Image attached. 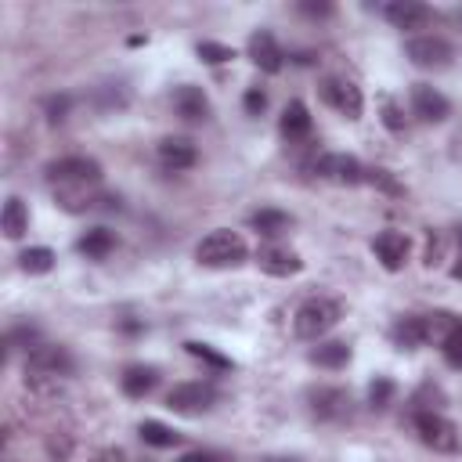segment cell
Listing matches in <instances>:
<instances>
[{"label":"cell","instance_id":"30","mask_svg":"<svg viewBox=\"0 0 462 462\" xmlns=\"http://www.w3.org/2000/svg\"><path fill=\"white\" fill-rule=\"evenodd\" d=\"M393 393H397V383H393V379H386V375H375V379H372V386H368V404L383 411V408H390Z\"/></svg>","mask_w":462,"mask_h":462},{"label":"cell","instance_id":"31","mask_svg":"<svg viewBox=\"0 0 462 462\" xmlns=\"http://www.w3.org/2000/svg\"><path fill=\"white\" fill-rule=\"evenodd\" d=\"M195 54H199L206 65H224V61H231V58H235V47H227V43H213V40H202V43L195 47Z\"/></svg>","mask_w":462,"mask_h":462},{"label":"cell","instance_id":"34","mask_svg":"<svg viewBox=\"0 0 462 462\" xmlns=\"http://www.w3.org/2000/svg\"><path fill=\"white\" fill-rule=\"evenodd\" d=\"M440 354H444V361H448L451 368L462 372V332H458V336H448V339L440 343Z\"/></svg>","mask_w":462,"mask_h":462},{"label":"cell","instance_id":"19","mask_svg":"<svg viewBox=\"0 0 462 462\" xmlns=\"http://www.w3.org/2000/svg\"><path fill=\"white\" fill-rule=\"evenodd\" d=\"M155 386H159V368H152V365H126L119 375V390L134 401L148 397Z\"/></svg>","mask_w":462,"mask_h":462},{"label":"cell","instance_id":"16","mask_svg":"<svg viewBox=\"0 0 462 462\" xmlns=\"http://www.w3.org/2000/svg\"><path fill=\"white\" fill-rule=\"evenodd\" d=\"M411 112L422 123H444L451 116V101L430 83H411Z\"/></svg>","mask_w":462,"mask_h":462},{"label":"cell","instance_id":"11","mask_svg":"<svg viewBox=\"0 0 462 462\" xmlns=\"http://www.w3.org/2000/svg\"><path fill=\"white\" fill-rule=\"evenodd\" d=\"M170 105H173V116L184 119V123H206V119L213 116V105H209L206 90L195 87V83H180V87H173Z\"/></svg>","mask_w":462,"mask_h":462},{"label":"cell","instance_id":"5","mask_svg":"<svg viewBox=\"0 0 462 462\" xmlns=\"http://www.w3.org/2000/svg\"><path fill=\"white\" fill-rule=\"evenodd\" d=\"M217 404V386L206 383V379H188V383H177L170 393H166V408L177 411V415H202Z\"/></svg>","mask_w":462,"mask_h":462},{"label":"cell","instance_id":"35","mask_svg":"<svg viewBox=\"0 0 462 462\" xmlns=\"http://www.w3.org/2000/svg\"><path fill=\"white\" fill-rule=\"evenodd\" d=\"M242 105H245V112H249V116H260V112L267 108V90L249 87V90H245V97H242Z\"/></svg>","mask_w":462,"mask_h":462},{"label":"cell","instance_id":"32","mask_svg":"<svg viewBox=\"0 0 462 462\" xmlns=\"http://www.w3.org/2000/svg\"><path fill=\"white\" fill-rule=\"evenodd\" d=\"M379 112H383V126L390 130V134H404V112H401V105L393 101V97H379Z\"/></svg>","mask_w":462,"mask_h":462},{"label":"cell","instance_id":"1","mask_svg":"<svg viewBox=\"0 0 462 462\" xmlns=\"http://www.w3.org/2000/svg\"><path fill=\"white\" fill-rule=\"evenodd\" d=\"M72 372H76V357L61 343H36L25 354V386L36 393L58 390V383L69 379Z\"/></svg>","mask_w":462,"mask_h":462},{"label":"cell","instance_id":"18","mask_svg":"<svg viewBox=\"0 0 462 462\" xmlns=\"http://www.w3.org/2000/svg\"><path fill=\"white\" fill-rule=\"evenodd\" d=\"M390 339L401 346V350H419L430 343V325H426V314H404L390 325Z\"/></svg>","mask_w":462,"mask_h":462},{"label":"cell","instance_id":"3","mask_svg":"<svg viewBox=\"0 0 462 462\" xmlns=\"http://www.w3.org/2000/svg\"><path fill=\"white\" fill-rule=\"evenodd\" d=\"M343 318V303L332 300V296H310L296 307L292 314V332L300 339H321L325 332H332Z\"/></svg>","mask_w":462,"mask_h":462},{"label":"cell","instance_id":"42","mask_svg":"<svg viewBox=\"0 0 462 462\" xmlns=\"http://www.w3.org/2000/svg\"><path fill=\"white\" fill-rule=\"evenodd\" d=\"M263 462H300V458H263Z\"/></svg>","mask_w":462,"mask_h":462},{"label":"cell","instance_id":"26","mask_svg":"<svg viewBox=\"0 0 462 462\" xmlns=\"http://www.w3.org/2000/svg\"><path fill=\"white\" fill-rule=\"evenodd\" d=\"M54 249H47V245H32V249H22L18 253V267L25 271V274H47L51 267H54Z\"/></svg>","mask_w":462,"mask_h":462},{"label":"cell","instance_id":"29","mask_svg":"<svg viewBox=\"0 0 462 462\" xmlns=\"http://www.w3.org/2000/svg\"><path fill=\"white\" fill-rule=\"evenodd\" d=\"M365 184H372L375 191H383V195H393V199H401L404 195V184L390 173V170H383V166H372V170H365Z\"/></svg>","mask_w":462,"mask_h":462},{"label":"cell","instance_id":"9","mask_svg":"<svg viewBox=\"0 0 462 462\" xmlns=\"http://www.w3.org/2000/svg\"><path fill=\"white\" fill-rule=\"evenodd\" d=\"M310 170H314L318 177L332 180V184H343V188L365 184V166H361L354 155H346V152H325V155H318V159L310 162Z\"/></svg>","mask_w":462,"mask_h":462},{"label":"cell","instance_id":"38","mask_svg":"<svg viewBox=\"0 0 462 462\" xmlns=\"http://www.w3.org/2000/svg\"><path fill=\"white\" fill-rule=\"evenodd\" d=\"M94 462H126V451L123 448H101L94 455Z\"/></svg>","mask_w":462,"mask_h":462},{"label":"cell","instance_id":"17","mask_svg":"<svg viewBox=\"0 0 462 462\" xmlns=\"http://www.w3.org/2000/svg\"><path fill=\"white\" fill-rule=\"evenodd\" d=\"M372 253H375V260H379L386 271H401V267L408 263V256H411V242H408V235H401V231H379V235L372 238Z\"/></svg>","mask_w":462,"mask_h":462},{"label":"cell","instance_id":"6","mask_svg":"<svg viewBox=\"0 0 462 462\" xmlns=\"http://www.w3.org/2000/svg\"><path fill=\"white\" fill-rule=\"evenodd\" d=\"M404 54H408V61H411L415 69H430V72L448 69L451 58H455L451 43H448L444 36H433V32H419V36H411V40L404 43Z\"/></svg>","mask_w":462,"mask_h":462},{"label":"cell","instance_id":"23","mask_svg":"<svg viewBox=\"0 0 462 462\" xmlns=\"http://www.w3.org/2000/svg\"><path fill=\"white\" fill-rule=\"evenodd\" d=\"M0 227H4V235H7V238H22V235L29 231V209H25V202H22L18 195H11V199L4 202Z\"/></svg>","mask_w":462,"mask_h":462},{"label":"cell","instance_id":"14","mask_svg":"<svg viewBox=\"0 0 462 462\" xmlns=\"http://www.w3.org/2000/svg\"><path fill=\"white\" fill-rule=\"evenodd\" d=\"M155 159L166 173H184L199 162V148L188 141V137H162L155 144Z\"/></svg>","mask_w":462,"mask_h":462},{"label":"cell","instance_id":"43","mask_svg":"<svg viewBox=\"0 0 462 462\" xmlns=\"http://www.w3.org/2000/svg\"><path fill=\"white\" fill-rule=\"evenodd\" d=\"M458 245H462V227H458Z\"/></svg>","mask_w":462,"mask_h":462},{"label":"cell","instance_id":"4","mask_svg":"<svg viewBox=\"0 0 462 462\" xmlns=\"http://www.w3.org/2000/svg\"><path fill=\"white\" fill-rule=\"evenodd\" d=\"M245 256H249L245 238L238 231H231V227H217L195 245V260L202 267H238Z\"/></svg>","mask_w":462,"mask_h":462},{"label":"cell","instance_id":"13","mask_svg":"<svg viewBox=\"0 0 462 462\" xmlns=\"http://www.w3.org/2000/svg\"><path fill=\"white\" fill-rule=\"evenodd\" d=\"M256 267L263 274H271V278H289V274L303 271V260H300V253H292V249H285L278 242H263L256 249Z\"/></svg>","mask_w":462,"mask_h":462},{"label":"cell","instance_id":"25","mask_svg":"<svg viewBox=\"0 0 462 462\" xmlns=\"http://www.w3.org/2000/svg\"><path fill=\"white\" fill-rule=\"evenodd\" d=\"M137 437H141L148 448H177V444H180V433H177L173 426H166V422H155V419H144V422L137 426Z\"/></svg>","mask_w":462,"mask_h":462},{"label":"cell","instance_id":"41","mask_svg":"<svg viewBox=\"0 0 462 462\" xmlns=\"http://www.w3.org/2000/svg\"><path fill=\"white\" fill-rule=\"evenodd\" d=\"M141 328H144V325H141V321H130V318H126V321H123V332H141Z\"/></svg>","mask_w":462,"mask_h":462},{"label":"cell","instance_id":"20","mask_svg":"<svg viewBox=\"0 0 462 462\" xmlns=\"http://www.w3.org/2000/svg\"><path fill=\"white\" fill-rule=\"evenodd\" d=\"M278 126H282V137H285L289 144H296V141H307V137H310V126H314V123H310L307 105L296 97V101H289V105H285L282 123H278Z\"/></svg>","mask_w":462,"mask_h":462},{"label":"cell","instance_id":"22","mask_svg":"<svg viewBox=\"0 0 462 462\" xmlns=\"http://www.w3.org/2000/svg\"><path fill=\"white\" fill-rule=\"evenodd\" d=\"M310 361H314L318 368H328V372H336V368H346V361H350V343H343V339H328V343H318V346L310 350Z\"/></svg>","mask_w":462,"mask_h":462},{"label":"cell","instance_id":"10","mask_svg":"<svg viewBox=\"0 0 462 462\" xmlns=\"http://www.w3.org/2000/svg\"><path fill=\"white\" fill-rule=\"evenodd\" d=\"M307 404L318 422H343L350 415V393L343 386H314L307 393Z\"/></svg>","mask_w":462,"mask_h":462},{"label":"cell","instance_id":"7","mask_svg":"<svg viewBox=\"0 0 462 462\" xmlns=\"http://www.w3.org/2000/svg\"><path fill=\"white\" fill-rule=\"evenodd\" d=\"M318 94H321V101H325L328 108H336V112L346 116V119H361V112H365V94H361V87H357L354 79H346V76H328V79H321Z\"/></svg>","mask_w":462,"mask_h":462},{"label":"cell","instance_id":"33","mask_svg":"<svg viewBox=\"0 0 462 462\" xmlns=\"http://www.w3.org/2000/svg\"><path fill=\"white\" fill-rule=\"evenodd\" d=\"M69 108H72V97H69V94H54V97L43 101V112H47L51 123H61V119L69 116Z\"/></svg>","mask_w":462,"mask_h":462},{"label":"cell","instance_id":"24","mask_svg":"<svg viewBox=\"0 0 462 462\" xmlns=\"http://www.w3.org/2000/svg\"><path fill=\"white\" fill-rule=\"evenodd\" d=\"M289 224H292V217H289V213H282V209H274V206H263V209L249 213V227H253V231H260V235H267V238H274V235L289 231Z\"/></svg>","mask_w":462,"mask_h":462},{"label":"cell","instance_id":"28","mask_svg":"<svg viewBox=\"0 0 462 462\" xmlns=\"http://www.w3.org/2000/svg\"><path fill=\"white\" fill-rule=\"evenodd\" d=\"M184 350H188L191 357H199L202 365H209L213 372H227V368H231V357H227V354H220V350H217V346H209V343L188 339V343H184Z\"/></svg>","mask_w":462,"mask_h":462},{"label":"cell","instance_id":"12","mask_svg":"<svg viewBox=\"0 0 462 462\" xmlns=\"http://www.w3.org/2000/svg\"><path fill=\"white\" fill-rule=\"evenodd\" d=\"M245 54L253 58V65L260 69V72H282V65H285V51H282V43L274 40V32L271 29H256L253 36H249V43H245Z\"/></svg>","mask_w":462,"mask_h":462},{"label":"cell","instance_id":"8","mask_svg":"<svg viewBox=\"0 0 462 462\" xmlns=\"http://www.w3.org/2000/svg\"><path fill=\"white\" fill-rule=\"evenodd\" d=\"M415 433L433 451H444V455L458 451V426L440 411H415Z\"/></svg>","mask_w":462,"mask_h":462},{"label":"cell","instance_id":"37","mask_svg":"<svg viewBox=\"0 0 462 462\" xmlns=\"http://www.w3.org/2000/svg\"><path fill=\"white\" fill-rule=\"evenodd\" d=\"M300 11L310 14V18H328V14H332V4H310V0H303Z\"/></svg>","mask_w":462,"mask_h":462},{"label":"cell","instance_id":"21","mask_svg":"<svg viewBox=\"0 0 462 462\" xmlns=\"http://www.w3.org/2000/svg\"><path fill=\"white\" fill-rule=\"evenodd\" d=\"M112 249H116V235H112L108 227H90V231H83L79 242H76V253L87 256V260H105Z\"/></svg>","mask_w":462,"mask_h":462},{"label":"cell","instance_id":"36","mask_svg":"<svg viewBox=\"0 0 462 462\" xmlns=\"http://www.w3.org/2000/svg\"><path fill=\"white\" fill-rule=\"evenodd\" d=\"M440 253H444V238L440 235H430V242H426V263L433 267L440 260Z\"/></svg>","mask_w":462,"mask_h":462},{"label":"cell","instance_id":"15","mask_svg":"<svg viewBox=\"0 0 462 462\" xmlns=\"http://www.w3.org/2000/svg\"><path fill=\"white\" fill-rule=\"evenodd\" d=\"M383 18L393 25V29H426L433 22V7L419 4V0H390L379 7Z\"/></svg>","mask_w":462,"mask_h":462},{"label":"cell","instance_id":"39","mask_svg":"<svg viewBox=\"0 0 462 462\" xmlns=\"http://www.w3.org/2000/svg\"><path fill=\"white\" fill-rule=\"evenodd\" d=\"M177 462H213V455H206V451H188V455H180Z\"/></svg>","mask_w":462,"mask_h":462},{"label":"cell","instance_id":"2","mask_svg":"<svg viewBox=\"0 0 462 462\" xmlns=\"http://www.w3.org/2000/svg\"><path fill=\"white\" fill-rule=\"evenodd\" d=\"M47 184L58 188V195H76L87 188L101 184V162L90 155H61L54 162H47Z\"/></svg>","mask_w":462,"mask_h":462},{"label":"cell","instance_id":"40","mask_svg":"<svg viewBox=\"0 0 462 462\" xmlns=\"http://www.w3.org/2000/svg\"><path fill=\"white\" fill-rule=\"evenodd\" d=\"M451 278H458L462 282V253L455 256V263H451Z\"/></svg>","mask_w":462,"mask_h":462},{"label":"cell","instance_id":"27","mask_svg":"<svg viewBox=\"0 0 462 462\" xmlns=\"http://www.w3.org/2000/svg\"><path fill=\"white\" fill-rule=\"evenodd\" d=\"M4 343H7V354H14V350H25V354H29V350L40 343V328L29 325V321H18V325L7 328V339H4Z\"/></svg>","mask_w":462,"mask_h":462}]
</instances>
